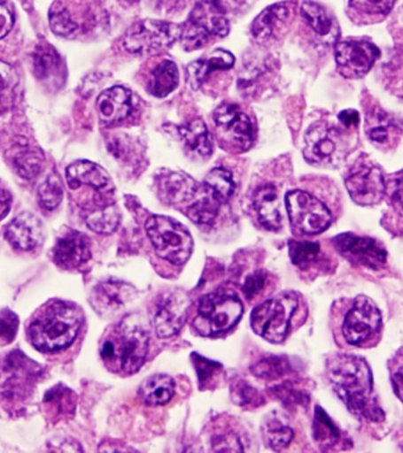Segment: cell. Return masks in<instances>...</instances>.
Listing matches in <instances>:
<instances>
[{
	"label": "cell",
	"mask_w": 403,
	"mask_h": 453,
	"mask_svg": "<svg viewBox=\"0 0 403 453\" xmlns=\"http://www.w3.org/2000/svg\"><path fill=\"white\" fill-rule=\"evenodd\" d=\"M84 219L89 228L96 234H110L120 226V211L115 204L101 205L89 210Z\"/></svg>",
	"instance_id": "obj_32"
},
{
	"label": "cell",
	"mask_w": 403,
	"mask_h": 453,
	"mask_svg": "<svg viewBox=\"0 0 403 453\" xmlns=\"http://www.w3.org/2000/svg\"><path fill=\"white\" fill-rule=\"evenodd\" d=\"M14 20V9L10 0H0V39L6 37L12 30Z\"/></svg>",
	"instance_id": "obj_50"
},
{
	"label": "cell",
	"mask_w": 403,
	"mask_h": 453,
	"mask_svg": "<svg viewBox=\"0 0 403 453\" xmlns=\"http://www.w3.org/2000/svg\"><path fill=\"white\" fill-rule=\"evenodd\" d=\"M174 381L167 374H155L143 381L139 397L149 406H162L173 399Z\"/></svg>",
	"instance_id": "obj_29"
},
{
	"label": "cell",
	"mask_w": 403,
	"mask_h": 453,
	"mask_svg": "<svg viewBox=\"0 0 403 453\" xmlns=\"http://www.w3.org/2000/svg\"><path fill=\"white\" fill-rule=\"evenodd\" d=\"M390 370L395 395L403 403V349L391 359Z\"/></svg>",
	"instance_id": "obj_48"
},
{
	"label": "cell",
	"mask_w": 403,
	"mask_h": 453,
	"mask_svg": "<svg viewBox=\"0 0 403 453\" xmlns=\"http://www.w3.org/2000/svg\"><path fill=\"white\" fill-rule=\"evenodd\" d=\"M327 373L331 387L352 415L367 422H384V410L374 395L372 370L362 357L335 356L328 362Z\"/></svg>",
	"instance_id": "obj_1"
},
{
	"label": "cell",
	"mask_w": 403,
	"mask_h": 453,
	"mask_svg": "<svg viewBox=\"0 0 403 453\" xmlns=\"http://www.w3.org/2000/svg\"><path fill=\"white\" fill-rule=\"evenodd\" d=\"M267 278L268 276L263 271H256L247 278L244 285V294L248 301H252V299L258 297L260 292L266 287Z\"/></svg>",
	"instance_id": "obj_49"
},
{
	"label": "cell",
	"mask_w": 403,
	"mask_h": 453,
	"mask_svg": "<svg viewBox=\"0 0 403 453\" xmlns=\"http://www.w3.org/2000/svg\"><path fill=\"white\" fill-rule=\"evenodd\" d=\"M345 188L358 205H376L386 194V180L383 170L365 158L356 163L345 178Z\"/></svg>",
	"instance_id": "obj_12"
},
{
	"label": "cell",
	"mask_w": 403,
	"mask_h": 453,
	"mask_svg": "<svg viewBox=\"0 0 403 453\" xmlns=\"http://www.w3.org/2000/svg\"><path fill=\"white\" fill-rule=\"evenodd\" d=\"M313 434L314 440L322 450H335V449L340 450V444H342L344 436H342L340 429L335 426L333 420L321 406H316L315 409Z\"/></svg>",
	"instance_id": "obj_30"
},
{
	"label": "cell",
	"mask_w": 403,
	"mask_h": 453,
	"mask_svg": "<svg viewBox=\"0 0 403 453\" xmlns=\"http://www.w3.org/2000/svg\"><path fill=\"white\" fill-rule=\"evenodd\" d=\"M301 12L306 24L324 42L337 44L340 27L334 17L330 16L323 6L308 0V2H303Z\"/></svg>",
	"instance_id": "obj_24"
},
{
	"label": "cell",
	"mask_w": 403,
	"mask_h": 453,
	"mask_svg": "<svg viewBox=\"0 0 403 453\" xmlns=\"http://www.w3.org/2000/svg\"><path fill=\"white\" fill-rule=\"evenodd\" d=\"M39 205L52 211L63 201V185L57 174H50L38 190Z\"/></svg>",
	"instance_id": "obj_43"
},
{
	"label": "cell",
	"mask_w": 403,
	"mask_h": 453,
	"mask_svg": "<svg viewBox=\"0 0 403 453\" xmlns=\"http://www.w3.org/2000/svg\"><path fill=\"white\" fill-rule=\"evenodd\" d=\"M291 226L306 234H319L333 222L329 209L319 199L301 190L288 192L285 197Z\"/></svg>",
	"instance_id": "obj_10"
},
{
	"label": "cell",
	"mask_w": 403,
	"mask_h": 453,
	"mask_svg": "<svg viewBox=\"0 0 403 453\" xmlns=\"http://www.w3.org/2000/svg\"><path fill=\"white\" fill-rule=\"evenodd\" d=\"M321 253L320 244L310 242H289V256L299 269L306 270L315 264Z\"/></svg>",
	"instance_id": "obj_42"
},
{
	"label": "cell",
	"mask_w": 403,
	"mask_h": 453,
	"mask_svg": "<svg viewBox=\"0 0 403 453\" xmlns=\"http://www.w3.org/2000/svg\"><path fill=\"white\" fill-rule=\"evenodd\" d=\"M146 234L160 258L174 265H183L190 258L194 241L187 227L166 216H152L146 220Z\"/></svg>",
	"instance_id": "obj_5"
},
{
	"label": "cell",
	"mask_w": 403,
	"mask_h": 453,
	"mask_svg": "<svg viewBox=\"0 0 403 453\" xmlns=\"http://www.w3.org/2000/svg\"><path fill=\"white\" fill-rule=\"evenodd\" d=\"M220 142L238 152L251 149L254 141L252 121L237 105L224 104L213 112Z\"/></svg>",
	"instance_id": "obj_15"
},
{
	"label": "cell",
	"mask_w": 403,
	"mask_h": 453,
	"mask_svg": "<svg viewBox=\"0 0 403 453\" xmlns=\"http://www.w3.org/2000/svg\"><path fill=\"white\" fill-rule=\"evenodd\" d=\"M157 192L162 202L170 205L182 204L198 195V185L190 176L176 171H164L156 180Z\"/></svg>",
	"instance_id": "obj_19"
},
{
	"label": "cell",
	"mask_w": 403,
	"mask_h": 453,
	"mask_svg": "<svg viewBox=\"0 0 403 453\" xmlns=\"http://www.w3.org/2000/svg\"><path fill=\"white\" fill-rule=\"evenodd\" d=\"M16 85L12 70L6 64L0 63V112L5 111Z\"/></svg>",
	"instance_id": "obj_47"
},
{
	"label": "cell",
	"mask_w": 403,
	"mask_h": 453,
	"mask_svg": "<svg viewBox=\"0 0 403 453\" xmlns=\"http://www.w3.org/2000/svg\"><path fill=\"white\" fill-rule=\"evenodd\" d=\"M203 190L212 196L220 204L227 203L235 192L233 174L222 167L210 171L203 183Z\"/></svg>",
	"instance_id": "obj_33"
},
{
	"label": "cell",
	"mask_w": 403,
	"mask_h": 453,
	"mask_svg": "<svg viewBox=\"0 0 403 453\" xmlns=\"http://www.w3.org/2000/svg\"><path fill=\"white\" fill-rule=\"evenodd\" d=\"M379 57V49L369 41L345 39L335 44L337 71L348 80L365 77Z\"/></svg>",
	"instance_id": "obj_13"
},
{
	"label": "cell",
	"mask_w": 403,
	"mask_h": 453,
	"mask_svg": "<svg viewBox=\"0 0 403 453\" xmlns=\"http://www.w3.org/2000/svg\"><path fill=\"white\" fill-rule=\"evenodd\" d=\"M244 315L241 299L231 291H216L199 301L195 330L205 337L228 333Z\"/></svg>",
	"instance_id": "obj_4"
},
{
	"label": "cell",
	"mask_w": 403,
	"mask_h": 453,
	"mask_svg": "<svg viewBox=\"0 0 403 453\" xmlns=\"http://www.w3.org/2000/svg\"><path fill=\"white\" fill-rule=\"evenodd\" d=\"M254 205L260 223L270 231L280 230L282 216L278 194L274 185H265L256 191Z\"/></svg>",
	"instance_id": "obj_27"
},
{
	"label": "cell",
	"mask_w": 403,
	"mask_h": 453,
	"mask_svg": "<svg viewBox=\"0 0 403 453\" xmlns=\"http://www.w3.org/2000/svg\"><path fill=\"white\" fill-rule=\"evenodd\" d=\"M11 204H12V197L10 192L0 185V220L5 219L10 212Z\"/></svg>",
	"instance_id": "obj_54"
},
{
	"label": "cell",
	"mask_w": 403,
	"mask_h": 453,
	"mask_svg": "<svg viewBox=\"0 0 403 453\" xmlns=\"http://www.w3.org/2000/svg\"><path fill=\"white\" fill-rule=\"evenodd\" d=\"M97 110L103 123H122L134 111L133 94L122 87H113L103 91L97 99Z\"/></svg>",
	"instance_id": "obj_21"
},
{
	"label": "cell",
	"mask_w": 403,
	"mask_h": 453,
	"mask_svg": "<svg viewBox=\"0 0 403 453\" xmlns=\"http://www.w3.org/2000/svg\"><path fill=\"white\" fill-rule=\"evenodd\" d=\"M394 4L395 0H349V10L356 19L374 23L386 17Z\"/></svg>",
	"instance_id": "obj_34"
},
{
	"label": "cell",
	"mask_w": 403,
	"mask_h": 453,
	"mask_svg": "<svg viewBox=\"0 0 403 453\" xmlns=\"http://www.w3.org/2000/svg\"><path fill=\"white\" fill-rule=\"evenodd\" d=\"M53 262L64 270H76L91 258L90 242L81 232L69 230L57 239Z\"/></svg>",
	"instance_id": "obj_17"
},
{
	"label": "cell",
	"mask_w": 403,
	"mask_h": 453,
	"mask_svg": "<svg viewBox=\"0 0 403 453\" xmlns=\"http://www.w3.org/2000/svg\"><path fill=\"white\" fill-rule=\"evenodd\" d=\"M191 362L194 364L196 372H198L199 388L201 390H210L213 387H216L221 373H222V365L198 355V353H192Z\"/></svg>",
	"instance_id": "obj_39"
},
{
	"label": "cell",
	"mask_w": 403,
	"mask_h": 453,
	"mask_svg": "<svg viewBox=\"0 0 403 453\" xmlns=\"http://www.w3.org/2000/svg\"><path fill=\"white\" fill-rule=\"evenodd\" d=\"M66 180L71 190L89 187L102 195L113 192V184L109 173L98 164L88 160L71 164L66 169Z\"/></svg>",
	"instance_id": "obj_18"
},
{
	"label": "cell",
	"mask_w": 403,
	"mask_h": 453,
	"mask_svg": "<svg viewBox=\"0 0 403 453\" xmlns=\"http://www.w3.org/2000/svg\"><path fill=\"white\" fill-rule=\"evenodd\" d=\"M44 408L49 416L56 417V420L74 411V394L66 387H55L45 395Z\"/></svg>",
	"instance_id": "obj_36"
},
{
	"label": "cell",
	"mask_w": 403,
	"mask_h": 453,
	"mask_svg": "<svg viewBox=\"0 0 403 453\" xmlns=\"http://www.w3.org/2000/svg\"><path fill=\"white\" fill-rule=\"evenodd\" d=\"M189 24L198 28L202 34L208 37H226L230 31L229 21H228L226 13L221 9L219 4L205 0L196 4L194 10L191 11Z\"/></svg>",
	"instance_id": "obj_22"
},
{
	"label": "cell",
	"mask_w": 403,
	"mask_h": 453,
	"mask_svg": "<svg viewBox=\"0 0 403 453\" xmlns=\"http://www.w3.org/2000/svg\"><path fill=\"white\" fill-rule=\"evenodd\" d=\"M235 64V57L226 50L217 49L210 53L206 58H201L191 63L188 66V83L191 88L198 90L205 83L210 73L215 71H226L231 69Z\"/></svg>",
	"instance_id": "obj_23"
},
{
	"label": "cell",
	"mask_w": 403,
	"mask_h": 453,
	"mask_svg": "<svg viewBox=\"0 0 403 453\" xmlns=\"http://www.w3.org/2000/svg\"><path fill=\"white\" fill-rule=\"evenodd\" d=\"M291 370L287 357L269 356L259 360L252 367V372L262 380H275L283 377Z\"/></svg>",
	"instance_id": "obj_41"
},
{
	"label": "cell",
	"mask_w": 403,
	"mask_h": 453,
	"mask_svg": "<svg viewBox=\"0 0 403 453\" xmlns=\"http://www.w3.org/2000/svg\"><path fill=\"white\" fill-rule=\"evenodd\" d=\"M120 4H122L123 6H133L136 5V4H138L141 2V0H119Z\"/></svg>",
	"instance_id": "obj_55"
},
{
	"label": "cell",
	"mask_w": 403,
	"mask_h": 453,
	"mask_svg": "<svg viewBox=\"0 0 403 453\" xmlns=\"http://www.w3.org/2000/svg\"><path fill=\"white\" fill-rule=\"evenodd\" d=\"M178 134L183 141L189 153L198 158H208L213 153L212 138L208 127L202 119L191 120L190 123L178 127Z\"/></svg>",
	"instance_id": "obj_28"
},
{
	"label": "cell",
	"mask_w": 403,
	"mask_h": 453,
	"mask_svg": "<svg viewBox=\"0 0 403 453\" xmlns=\"http://www.w3.org/2000/svg\"><path fill=\"white\" fill-rule=\"evenodd\" d=\"M180 74L176 64L171 60H164L152 71L148 81L150 94L157 98L167 97L177 88Z\"/></svg>",
	"instance_id": "obj_31"
},
{
	"label": "cell",
	"mask_w": 403,
	"mask_h": 453,
	"mask_svg": "<svg viewBox=\"0 0 403 453\" xmlns=\"http://www.w3.org/2000/svg\"><path fill=\"white\" fill-rule=\"evenodd\" d=\"M42 156L35 150L19 146L12 156V164L16 167L17 173L25 180H32L42 169Z\"/></svg>",
	"instance_id": "obj_38"
},
{
	"label": "cell",
	"mask_w": 403,
	"mask_h": 453,
	"mask_svg": "<svg viewBox=\"0 0 403 453\" xmlns=\"http://www.w3.org/2000/svg\"><path fill=\"white\" fill-rule=\"evenodd\" d=\"M337 252L354 265L379 271L387 263V251L376 239L354 234H342L333 239Z\"/></svg>",
	"instance_id": "obj_14"
},
{
	"label": "cell",
	"mask_w": 403,
	"mask_h": 453,
	"mask_svg": "<svg viewBox=\"0 0 403 453\" xmlns=\"http://www.w3.org/2000/svg\"><path fill=\"white\" fill-rule=\"evenodd\" d=\"M367 137L379 149L391 150L400 141L403 134V124L393 114H390L374 106L366 112Z\"/></svg>",
	"instance_id": "obj_16"
},
{
	"label": "cell",
	"mask_w": 403,
	"mask_h": 453,
	"mask_svg": "<svg viewBox=\"0 0 403 453\" xmlns=\"http://www.w3.org/2000/svg\"><path fill=\"white\" fill-rule=\"evenodd\" d=\"M348 151V135L342 128L317 123L306 134L303 156L312 165L337 167L344 163Z\"/></svg>",
	"instance_id": "obj_6"
},
{
	"label": "cell",
	"mask_w": 403,
	"mask_h": 453,
	"mask_svg": "<svg viewBox=\"0 0 403 453\" xmlns=\"http://www.w3.org/2000/svg\"><path fill=\"white\" fill-rule=\"evenodd\" d=\"M213 450L215 451H244V448H242V444L240 441V438L236 436V434L228 433L226 434H221V436L216 437V440L213 441Z\"/></svg>",
	"instance_id": "obj_51"
},
{
	"label": "cell",
	"mask_w": 403,
	"mask_h": 453,
	"mask_svg": "<svg viewBox=\"0 0 403 453\" xmlns=\"http://www.w3.org/2000/svg\"><path fill=\"white\" fill-rule=\"evenodd\" d=\"M190 301L183 291L164 292L152 303L150 322L160 338L176 336L183 327Z\"/></svg>",
	"instance_id": "obj_11"
},
{
	"label": "cell",
	"mask_w": 403,
	"mask_h": 453,
	"mask_svg": "<svg viewBox=\"0 0 403 453\" xmlns=\"http://www.w3.org/2000/svg\"><path fill=\"white\" fill-rule=\"evenodd\" d=\"M19 319L11 310L0 311V345H7L17 336Z\"/></svg>",
	"instance_id": "obj_46"
},
{
	"label": "cell",
	"mask_w": 403,
	"mask_h": 453,
	"mask_svg": "<svg viewBox=\"0 0 403 453\" xmlns=\"http://www.w3.org/2000/svg\"><path fill=\"white\" fill-rule=\"evenodd\" d=\"M338 120H340L342 127L348 128V130H355L359 127L360 116L355 110H345V111L338 114Z\"/></svg>",
	"instance_id": "obj_52"
},
{
	"label": "cell",
	"mask_w": 403,
	"mask_h": 453,
	"mask_svg": "<svg viewBox=\"0 0 403 453\" xmlns=\"http://www.w3.org/2000/svg\"><path fill=\"white\" fill-rule=\"evenodd\" d=\"M43 226L38 217L34 213L23 212L7 226L5 230L6 241L14 249L21 251H31L42 244Z\"/></svg>",
	"instance_id": "obj_20"
},
{
	"label": "cell",
	"mask_w": 403,
	"mask_h": 453,
	"mask_svg": "<svg viewBox=\"0 0 403 453\" xmlns=\"http://www.w3.org/2000/svg\"><path fill=\"white\" fill-rule=\"evenodd\" d=\"M298 306V299L291 292L262 303L252 313V330L263 340L274 344L283 342Z\"/></svg>",
	"instance_id": "obj_8"
},
{
	"label": "cell",
	"mask_w": 403,
	"mask_h": 453,
	"mask_svg": "<svg viewBox=\"0 0 403 453\" xmlns=\"http://www.w3.org/2000/svg\"><path fill=\"white\" fill-rule=\"evenodd\" d=\"M220 203L205 191V197L198 199L187 210V216L199 226H209L219 215Z\"/></svg>",
	"instance_id": "obj_40"
},
{
	"label": "cell",
	"mask_w": 403,
	"mask_h": 453,
	"mask_svg": "<svg viewBox=\"0 0 403 453\" xmlns=\"http://www.w3.org/2000/svg\"><path fill=\"white\" fill-rule=\"evenodd\" d=\"M149 351V334L144 327L128 319L106 333L101 357L113 373L130 376L138 372Z\"/></svg>",
	"instance_id": "obj_3"
},
{
	"label": "cell",
	"mask_w": 403,
	"mask_h": 453,
	"mask_svg": "<svg viewBox=\"0 0 403 453\" xmlns=\"http://www.w3.org/2000/svg\"><path fill=\"white\" fill-rule=\"evenodd\" d=\"M291 13V7L285 3L275 4L263 11L256 18L252 27V35L256 41L261 42L270 41L287 24Z\"/></svg>",
	"instance_id": "obj_25"
},
{
	"label": "cell",
	"mask_w": 403,
	"mask_h": 453,
	"mask_svg": "<svg viewBox=\"0 0 403 453\" xmlns=\"http://www.w3.org/2000/svg\"><path fill=\"white\" fill-rule=\"evenodd\" d=\"M263 437L267 445H269L275 451H281L287 448L292 438H294V431L282 423L278 418H269L263 424Z\"/></svg>",
	"instance_id": "obj_37"
},
{
	"label": "cell",
	"mask_w": 403,
	"mask_h": 453,
	"mask_svg": "<svg viewBox=\"0 0 403 453\" xmlns=\"http://www.w3.org/2000/svg\"><path fill=\"white\" fill-rule=\"evenodd\" d=\"M231 397L235 404L247 410L260 408L265 404L263 395L244 380H237L231 387Z\"/></svg>",
	"instance_id": "obj_44"
},
{
	"label": "cell",
	"mask_w": 403,
	"mask_h": 453,
	"mask_svg": "<svg viewBox=\"0 0 403 453\" xmlns=\"http://www.w3.org/2000/svg\"><path fill=\"white\" fill-rule=\"evenodd\" d=\"M133 285L119 280L103 281L94 291V305L97 310H113L135 298Z\"/></svg>",
	"instance_id": "obj_26"
},
{
	"label": "cell",
	"mask_w": 403,
	"mask_h": 453,
	"mask_svg": "<svg viewBox=\"0 0 403 453\" xmlns=\"http://www.w3.org/2000/svg\"><path fill=\"white\" fill-rule=\"evenodd\" d=\"M62 60L50 44H41L34 53V71L39 81H49L59 73Z\"/></svg>",
	"instance_id": "obj_35"
},
{
	"label": "cell",
	"mask_w": 403,
	"mask_h": 453,
	"mask_svg": "<svg viewBox=\"0 0 403 453\" xmlns=\"http://www.w3.org/2000/svg\"><path fill=\"white\" fill-rule=\"evenodd\" d=\"M391 201L395 208L403 215V173L395 180L393 192H391Z\"/></svg>",
	"instance_id": "obj_53"
},
{
	"label": "cell",
	"mask_w": 403,
	"mask_h": 453,
	"mask_svg": "<svg viewBox=\"0 0 403 453\" xmlns=\"http://www.w3.org/2000/svg\"><path fill=\"white\" fill-rule=\"evenodd\" d=\"M83 320V313L76 305L52 301L35 313L28 326V338L39 351L58 352L76 340Z\"/></svg>",
	"instance_id": "obj_2"
},
{
	"label": "cell",
	"mask_w": 403,
	"mask_h": 453,
	"mask_svg": "<svg viewBox=\"0 0 403 453\" xmlns=\"http://www.w3.org/2000/svg\"><path fill=\"white\" fill-rule=\"evenodd\" d=\"M183 27L167 21L146 19L127 32L123 44L134 55H150L171 48L180 41Z\"/></svg>",
	"instance_id": "obj_9"
},
{
	"label": "cell",
	"mask_w": 403,
	"mask_h": 453,
	"mask_svg": "<svg viewBox=\"0 0 403 453\" xmlns=\"http://www.w3.org/2000/svg\"><path fill=\"white\" fill-rule=\"evenodd\" d=\"M383 333V316L376 303L366 296H359L345 313L342 334L349 345L370 348L376 344Z\"/></svg>",
	"instance_id": "obj_7"
},
{
	"label": "cell",
	"mask_w": 403,
	"mask_h": 453,
	"mask_svg": "<svg viewBox=\"0 0 403 453\" xmlns=\"http://www.w3.org/2000/svg\"><path fill=\"white\" fill-rule=\"evenodd\" d=\"M271 394L282 402V404L288 408H301L306 406L309 403V395L305 390L296 387L291 381L277 385L271 388Z\"/></svg>",
	"instance_id": "obj_45"
}]
</instances>
